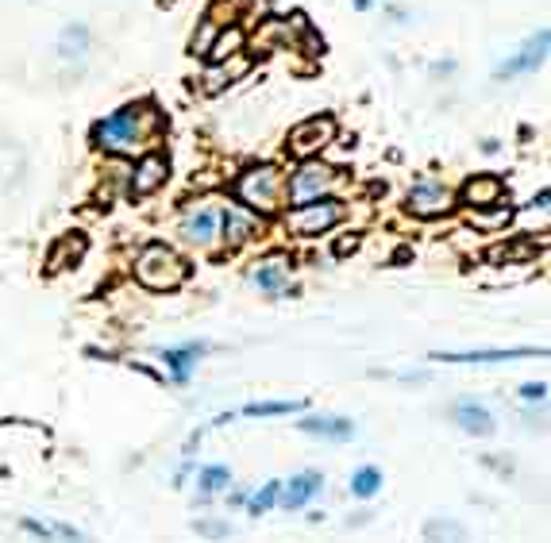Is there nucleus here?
Wrapping results in <instances>:
<instances>
[{
	"label": "nucleus",
	"instance_id": "obj_27",
	"mask_svg": "<svg viewBox=\"0 0 551 543\" xmlns=\"http://www.w3.org/2000/svg\"><path fill=\"white\" fill-rule=\"evenodd\" d=\"M81 251H85V239H66L62 251L51 259V266H62V259H81Z\"/></svg>",
	"mask_w": 551,
	"mask_h": 543
},
{
	"label": "nucleus",
	"instance_id": "obj_1",
	"mask_svg": "<svg viewBox=\"0 0 551 543\" xmlns=\"http://www.w3.org/2000/svg\"><path fill=\"white\" fill-rule=\"evenodd\" d=\"M158 132H163V120H158V112L151 105H127L93 127V143L108 154H135Z\"/></svg>",
	"mask_w": 551,
	"mask_h": 543
},
{
	"label": "nucleus",
	"instance_id": "obj_8",
	"mask_svg": "<svg viewBox=\"0 0 551 543\" xmlns=\"http://www.w3.org/2000/svg\"><path fill=\"white\" fill-rule=\"evenodd\" d=\"M182 239L193 243V247H212V239L220 235V208L212 201H201L182 216Z\"/></svg>",
	"mask_w": 551,
	"mask_h": 543
},
{
	"label": "nucleus",
	"instance_id": "obj_14",
	"mask_svg": "<svg viewBox=\"0 0 551 543\" xmlns=\"http://www.w3.org/2000/svg\"><path fill=\"white\" fill-rule=\"evenodd\" d=\"M528 347H513V351H436L432 359H440V363H513V359H528Z\"/></svg>",
	"mask_w": 551,
	"mask_h": 543
},
{
	"label": "nucleus",
	"instance_id": "obj_30",
	"mask_svg": "<svg viewBox=\"0 0 551 543\" xmlns=\"http://www.w3.org/2000/svg\"><path fill=\"white\" fill-rule=\"evenodd\" d=\"M355 8H359V12H367V8H370V0H355Z\"/></svg>",
	"mask_w": 551,
	"mask_h": 543
},
{
	"label": "nucleus",
	"instance_id": "obj_10",
	"mask_svg": "<svg viewBox=\"0 0 551 543\" xmlns=\"http://www.w3.org/2000/svg\"><path fill=\"white\" fill-rule=\"evenodd\" d=\"M255 216L251 212H243V208H220V235H224V243L228 247H243L251 235H255Z\"/></svg>",
	"mask_w": 551,
	"mask_h": 543
},
{
	"label": "nucleus",
	"instance_id": "obj_29",
	"mask_svg": "<svg viewBox=\"0 0 551 543\" xmlns=\"http://www.w3.org/2000/svg\"><path fill=\"white\" fill-rule=\"evenodd\" d=\"M197 532H205V536H212V539H220V536H228V524H220V520H205V524H197Z\"/></svg>",
	"mask_w": 551,
	"mask_h": 543
},
{
	"label": "nucleus",
	"instance_id": "obj_25",
	"mask_svg": "<svg viewBox=\"0 0 551 543\" xmlns=\"http://www.w3.org/2000/svg\"><path fill=\"white\" fill-rule=\"evenodd\" d=\"M239 42H243V32H239V27H231V32H224V35L209 47V59H212V62H224L228 54H236Z\"/></svg>",
	"mask_w": 551,
	"mask_h": 543
},
{
	"label": "nucleus",
	"instance_id": "obj_2",
	"mask_svg": "<svg viewBox=\"0 0 551 543\" xmlns=\"http://www.w3.org/2000/svg\"><path fill=\"white\" fill-rule=\"evenodd\" d=\"M135 278L154 293H170L190 278V266H185L182 254H173L170 247H163V243H151L135 262Z\"/></svg>",
	"mask_w": 551,
	"mask_h": 543
},
{
	"label": "nucleus",
	"instance_id": "obj_28",
	"mask_svg": "<svg viewBox=\"0 0 551 543\" xmlns=\"http://www.w3.org/2000/svg\"><path fill=\"white\" fill-rule=\"evenodd\" d=\"M520 397H525V401H544V397H547V385H544V382H532V385H525V390H520Z\"/></svg>",
	"mask_w": 551,
	"mask_h": 543
},
{
	"label": "nucleus",
	"instance_id": "obj_22",
	"mask_svg": "<svg viewBox=\"0 0 551 543\" xmlns=\"http://www.w3.org/2000/svg\"><path fill=\"white\" fill-rule=\"evenodd\" d=\"M304 401H255V405H243L239 412L243 417H285V412H301Z\"/></svg>",
	"mask_w": 551,
	"mask_h": 543
},
{
	"label": "nucleus",
	"instance_id": "obj_6",
	"mask_svg": "<svg viewBox=\"0 0 551 543\" xmlns=\"http://www.w3.org/2000/svg\"><path fill=\"white\" fill-rule=\"evenodd\" d=\"M547 42H551V35H547V27H540L532 39H525V47H520L513 59H505L498 69H494V78L498 81H509V78H517V74H536L544 62H547Z\"/></svg>",
	"mask_w": 551,
	"mask_h": 543
},
{
	"label": "nucleus",
	"instance_id": "obj_18",
	"mask_svg": "<svg viewBox=\"0 0 551 543\" xmlns=\"http://www.w3.org/2000/svg\"><path fill=\"white\" fill-rule=\"evenodd\" d=\"M301 432L324 436V439H351L355 424L343 420V417H304V420H301Z\"/></svg>",
	"mask_w": 551,
	"mask_h": 543
},
{
	"label": "nucleus",
	"instance_id": "obj_26",
	"mask_svg": "<svg viewBox=\"0 0 551 543\" xmlns=\"http://www.w3.org/2000/svg\"><path fill=\"white\" fill-rule=\"evenodd\" d=\"M278 493H282V482H266L263 490L251 497V512H255V517H258V512H270L274 502H278Z\"/></svg>",
	"mask_w": 551,
	"mask_h": 543
},
{
	"label": "nucleus",
	"instance_id": "obj_16",
	"mask_svg": "<svg viewBox=\"0 0 551 543\" xmlns=\"http://www.w3.org/2000/svg\"><path fill=\"white\" fill-rule=\"evenodd\" d=\"M501 193H505L501 178H474V181H467V189H462V201L471 208H494V205H501Z\"/></svg>",
	"mask_w": 551,
	"mask_h": 543
},
{
	"label": "nucleus",
	"instance_id": "obj_23",
	"mask_svg": "<svg viewBox=\"0 0 551 543\" xmlns=\"http://www.w3.org/2000/svg\"><path fill=\"white\" fill-rule=\"evenodd\" d=\"M239 74H247V59H236L231 66L212 69V74L205 78V93H220L224 85H231V78H239Z\"/></svg>",
	"mask_w": 551,
	"mask_h": 543
},
{
	"label": "nucleus",
	"instance_id": "obj_15",
	"mask_svg": "<svg viewBox=\"0 0 551 543\" xmlns=\"http://www.w3.org/2000/svg\"><path fill=\"white\" fill-rule=\"evenodd\" d=\"M205 351H209V343H185V347H170L163 359H166V366H170L173 382H190L193 366H197V359H201Z\"/></svg>",
	"mask_w": 551,
	"mask_h": 543
},
{
	"label": "nucleus",
	"instance_id": "obj_24",
	"mask_svg": "<svg viewBox=\"0 0 551 543\" xmlns=\"http://www.w3.org/2000/svg\"><path fill=\"white\" fill-rule=\"evenodd\" d=\"M382 490V474L374 466H362V470H355V478H351V493L355 497H374Z\"/></svg>",
	"mask_w": 551,
	"mask_h": 543
},
{
	"label": "nucleus",
	"instance_id": "obj_17",
	"mask_svg": "<svg viewBox=\"0 0 551 543\" xmlns=\"http://www.w3.org/2000/svg\"><path fill=\"white\" fill-rule=\"evenodd\" d=\"M455 420L462 432H471V436H490L494 432V417L482 409V405H474V401H459L455 405Z\"/></svg>",
	"mask_w": 551,
	"mask_h": 543
},
{
	"label": "nucleus",
	"instance_id": "obj_21",
	"mask_svg": "<svg viewBox=\"0 0 551 543\" xmlns=\"http://www.w3.org/2000/svg\"><path fill=\"white\" fill-rule=\"evenodd\" d=\"M425 543H467V532L455 520H432L425 528Z\"/></svg>",
	"mask_w": 551,
	"mask_h": 543
},
{
	"label": "nucleus",
	"instance_id": "obj_20",
	"mask_svg": "<svg viewBox=\"0 0 551 543\" xmlns=\"http://www.w3.org/2000/svg\"><path fill=\"white\" fill-rule=\"evenodd\" d=\"M228 482H231L228 466H205V470H201V478H197V497H201V502H209V497L228 490Z\"/></svg>",
	"mask_w": 551,
	"mask_h": 543
},
{
	"label": "nucleus",
	"instance_id": "obj_12",
	"mask_svg": "<svg viewBox=\"0 0 551 543\" xmlns=\"http://www.w3.org/2000/svg\"><path fill=\"white\" fill-rule=\"evenodd\" d=\"M166 178H170V162L163 159V154H147V159L139 162L135 178H132V193H135V197H147V193H154Z\"/></svg>",
	"mask_w": 551,
	"mask_h": 543
},
{
	"label": "nucleus",
	"instance_id": "obj_19",
	"mask_svg": "<svg viewBox=\"0 0 551 543\" xmlns=\"http://www.w3.org/2000/svg\"><path fill=\"white\" fill-rule=\"evenodd\" d=\"M285 278H289V262L285 259H266V262H258V270H255V285L263 293H282Z\"/></svg>",
	"mask_w": 551,
	"mask_h": 543
},
{
	"label": "nucleus",
	"instance_id": "obj_11",
	"mask_svg": "<svg viewBox=\"0 0 551 543\" xmlns=\"http://www.w3.org/2000/svg\"><path fill=\"white\" fill-rule=\"evenodd\" d=\"M321 485H324V478L316 474V470H304V474H297V478L278 493V502H282L289 512H294V509H301V505H309L313 497L321 493Z\"/></svg>",
	"mask_w": 551,
	"mask_h": 543
},
{
	"label": "nucleus",
	"instance_id": "obj_3",
	"mask_svg": "<svg viewBox=\"0 0 551 543\" xmlns=\"http://www.w3.org/2000/svg\"><path fill=\"white\" fill-rule=\"evenodd\" d=\"M236 197L239 205H247L251 212H278L285 197V178L274 166H251L236 178Z\"/></svg>",
	"mask_w": 551,
	"mask_h": 543
},
{
	"label": "nucleus",
	"instance_id": "obj_7",
	"mask_svg": "<svg viewBox=\"0 0 551 543\" xmlns=\"http://www.w3.org/2000/svg\"><path fill=\"white\" fill-rule=\"evenodd\" d=\"M332 139H336V120L332 116H313V120H304V124H297L294 132H289V151L304 162V159H313L321 147H328Z\"/></svg>",
	"mask_w": 551,
	"mask_h": 543
},
{
	"label": "nucleus",
	"instance_id": "obj_13",
	"mask_svg": "<svg viewBox=\"0 0 551 543\" xmlns=\"http://www.w3.org/2000/svg\"><path fill=\"white\" fill-rule=\"evenodd\" d=\"M54 51H58V59L62 62H81L85 54H89V27L85 23H66L62 32H58Z\"/></svg>",
	"mask_w": 551,
	"mask_h": 543
},
{
	"label": "nucleus",
	"instance_id": "obj_9",
	"mask_svg": "<svg viewBox=\"0 0 551 543\" xmlns=\"http://www.w3.org/2000/svg\"><path fill=\"white\" fill-rule=\"evenodd\" d=\"M452 189L447 185H440V181H420V185H413L409 189V212L413 216H444L447 208H452Z\"/></svg>",
	"mask_w": 551,
	"mask_h": 543
},
{
	"label": "nucleus",
	"instance_id": "obj_5",
	"mask_svg": "<svg viewBox=\"0 0 551 543\" xmlns=\"http://www.w3.org/2000/svg\"><path fill=\"white\" fill-rule=\"evenodd\" d=\"M343 220V205L340 201H313V205H301V208H294L289 212V220H285V227L294 235H304V239H313V235H324L328 227H336Z\"/></svg>",
	"mask_w": 551,
	"mask_h": 543
},
{
	"label": "nucleus",
	"instance_id": "obj_4",
	"mask_svg": "<svg viewBox=\"0 0 551 543\" xmlns=\"http://www.w3.org/2000/svg\"><path fill=\"white\" fill-rule=\"evenodd\" d=\"M336 185V170L324 166V162H313L304 159L297 166V174L289 178V201H294L297 208L301 205H313V201H324V193Z\"/></svg>",
	"mask_w": 551,
	"mask_h": 543
}]
</instances>
